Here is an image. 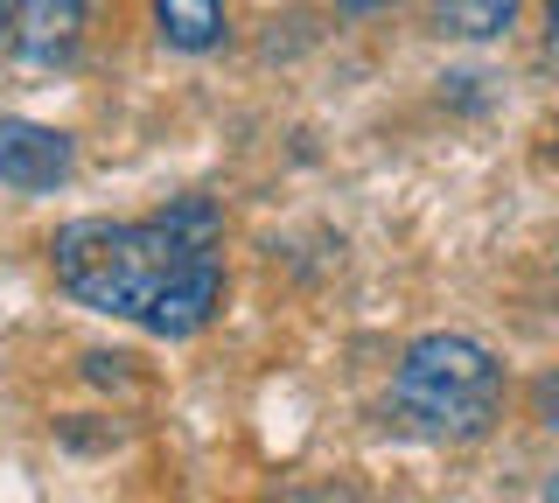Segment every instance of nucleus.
Listing matches in <instances>:
<instances>
[{
	"instance_id": "obj_1",
	"label": "nucleus",
	"mask_w": 559,
	"mask_h": 503,
	"mask_svg": "<svg viewBox=\"0 0 559 503\" xmlns=\"http://www.w3.org/2000/svg\"><path fill=\"white\" fill-rule=\"evenodd\" d=\"M49 273L78 308L147 336H203L224 308V211L182 196L154 217H78L49 238Z\"/></svg>"
},
{
	"instance_id": "obj_2",
	"label": "nucleus",
	"mask_w": 559,
	"mask_h": 503,
	"mask_svg": "<svg viewBox=\"0 0 559 503\" xmlns=\"http://www.w3.org/2000/svg\"><path fill=\"white\" fill-rule=\"evenodd\" d=\"M392 420L413 441L433 447H468L503 420V363L489 343L462 336V328H433V336L406 343L392 371Z\"/></svg>"
},
{
	"instance_id": "obj_3",
	"label": "nucleus",
	"mask_w": 559,
	"mask_h": 503,
	"mask_svg": "<svg viewBox=\"0 0 559 503\" xmlns=\"http://www.w3.org/2000/svg\"><path fill=\"white\" fill-rule=\"evenodd\" d=\"M78 168V141L57 127H35V119H0V182L22 189V196H49L70 182Z\"/></svg>"
},
{
	"instance_id": "obj_4",
	"label": "nucleus",
	"mask_w": 559,
	"mask_h": 503,
	"mask_svg": "<svg viewBox=\"0 0 559 503\" xmlns=\"http://www.w3.org/2000/svg\"><path fill=\"white\" fill-rule=\"evenodd\" d=\"M8 43L28 63H70L84 43V0H8Z\"/></svg>"
},
{
	"instance_id": "obj_5",
	"label": "nucleus",
	"mask_w": 559,
	"mask_h": 503,
	"mask_svg": "<svg viewBox=\"0 0 559 503\" xmlns=\"http://www.w3.org/2000/svg\"><path fill=\"white\" fill-rule=\"evenodd\" d=\"M154 28H162L168 49L203 57V49H217L231 36V14H224V0H154Z\"/></svg>"
},
{
	"instance_id": "obj_6",
	"label": "nucleus",
	"mask_w": 559,
	"mask_h": 503,
	"mask_svg": "<svg viewBox=\"0 0 559 503\" xmlns=\"http://www.w3.org/2000/svg\"><path fill=\"white\" fill-rule=\"evenodd\" d=\"M433 22H441V36L497 43L503 28H518V0H433Z\"/></svg>"
},
{
	"instance_id": "obj_7",
	"label": "nucleus",
	"mask_w": 559,
	"mask_h": 503,
	"mask_svg": "<svg viewBox=\"0 0 559 503\" xmlns=\"http://www.w3.org/2000/svg\"><path fill=\"white\" fill-rule=\"evenodd\" d=\"M532 412H538L546 433H559V363H546V371L532 378Z\"/></svg>"
},
{
	"instance_id": "obj_8",
	"label": "nucleus",
	"mask_w": 559,
	"mask_h": 503,
	"mask_svg": "<svg viewBox=\"0 0 559 503\" xmlns=\"http://www.w3.org/2000/svg\"><path fill=\"white\" fill-rule=\"evenodd\" d=\"M546 57H559V0H546Z\"/></svg>"
},
{
	"instance_id": "obj_9",
	"label": "nucleus",
	"mask_w": 559,
	"mask_h": 503,
	"mask_svg": "<svg viewBox=\"0 0 559 503\" xmlns=\"http://www.w3.org/2000/svg\"><path fill=\"white\" fill-rule=\"evenodd\" d=\"M336 8H343V14H357V22H364V14H378V8H392V0H336Z\"/></svg>"
},
{
	"instance_id": "obj_10",
	"label": "nucleus",
	"mask_w": 559,
	"mask_h": 503,
	"mask_svg": "<svg viewBox=\"0 0 559 503\" xmlns=\"http://www.w3.org/2000/svg\"><path fill=\"white\" fill-rule=\"evenodd\" d=\"M0 36H8V0H0Z\"/></svg>"
},
{
	"instance_id": "obj_11",
	"label": "nucleus",
	"mask_w": 559,
	"mask_h": 503,
	"mask_svg": "<svg viewBox=\"0 0 559 503\" xmlns=\"http://www.w3.org/2000/svg\"><path fill=\"white\" fill-rule=\"evenodd\" d=\"M546 503H559V476H552V490H546Z\"/></svg>"
}]
</instances>
